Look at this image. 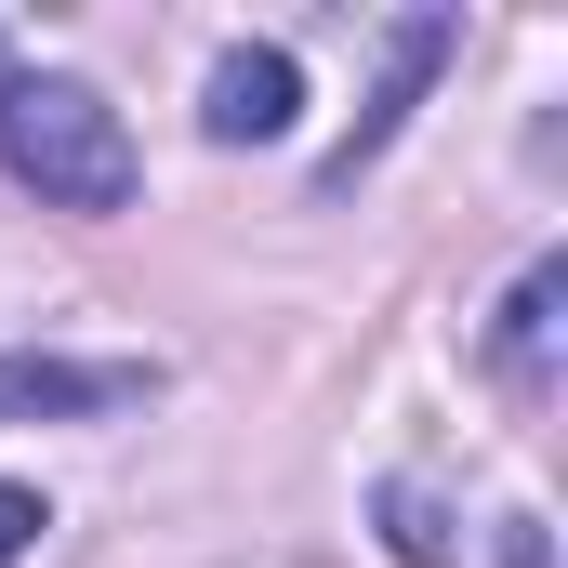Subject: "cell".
<instances>
[{"mask_svg": "<svg viewBox=\"0 0 568 568\" xmlns=\"http://www.w3.org/2000/svg\"><path fill=\"white\" fill-rule=\"evenodd\" d=\"M0 172L40 185L53 212H120L133 199V133L93 80H53V67H0Z\"/></svg>", "mask_w": 568, "mask_h": 568, "instance_id": "1", "label": "cell"}, {"mask_svg": "<svg viewBox=\"0 0 568 568\" xmlns=\"http://www.w3.org/2000/svg\"><path fill=\"white\" fill-rule=\"evenodd\" d=\"M436 67H449V13H397V40H384V93L357 106V133L331 145V172H317V185H357V172L397 145V120H410V93H424Z\"/></svg>", "mask_w": 568, "mask_h": 568, "instance_id": "2", "label": "cell"}, {"mask_svg": "<svg viewBox=\"0 0 568 568\" xmlns=\"http://www.w3.org/2000/svg\"><path fill=\"white\" fill-rule=\"evenodd\" d=\"M120 397H145V371H120V357H0V424H80V410H120Z\"/></svg>", "mask_w": 568, "mask_h": 568, "instance_id": "3", "label": "cell"}, {"mask_svg": "<svg viewBox=\"0 0 568 568\" xmlns=\"http://www.w3.org/2000/svg\"><path fill=\"white\" fill-rule=\"evenodd\" d=\"M291 106H304V67H291L278 40H252V53H225L212 67V106H199V133L212 145H278Z\"/></svg>", "mask_w": 568, "mask_h": 568, "instance_id": "4", "label": "cell"}, {"mask_svg": "<svg viewBox=\"0 0 568 568\" xmlns=\"http://www.w3.org/2000/svg\"><path fill=\"white\" fill-rule=\"evenodd\" d=\"M556 304H568V265H529V278H516L503 344H489V357H503V384H542V371H556Z\"/></svg>", "mask_w": 568, "mask_h": 568, "instance_id": "5", "label": "cell"}, {"mask_svg": "<svg viewBox=\"0 0 568 568\" xmlns=\"http://www.w3.org/2000/svg\"><path fill=\"white\" fill-rule=\"evenodd\" d=\"M384 542H397V556H410V568H449V516H436V503H424V489H410V476L384 489Z\"/></svg>", "mask_w": 568, "mask_h": 568, "instance_id": "6", "label": "cell"}, {"mask_svg": "<svg viewBox=\"0 0 568 568\" xmlns=\"http://www.w3.org/2000/svg\"><path fill=\"white\" fill-rule=\"evenodd\" d=\"M40 529H53V516H40V489H13V476H0V568L27 556V542H40Z\"/></svg>", "mask_w": 568, "mask_h": 568, "instance_id": "7", "label": "cell"}]
</instances>
